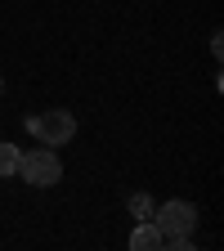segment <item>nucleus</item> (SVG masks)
<instances>
[{
	"label": "nucleus",
	"mask_w": 224,
	"mask_h": 251,
	"mask_svg": "<svg viewBox=\"0 0 224 251\" xmlns=\"http://www.w3.org/2000/svg\"><path fill=\"white\" fill-rule=\"evenodd\" d=\"M18 175H23V184H31V188H54V184L63 179V162H58L54 148H31V152L18 157Z\"/></svg>",
	"instance_id": "f257e3e1"
},
{
	"label": "nucleus",
	"mask_w": 224,
	"mask_h": 251,
	"mask_svg": "<svg viewBox=\"0 0 224 251\" xmlns=\"http://www.w3.org/2000/svg\"><path fill=\"white\" fill-rule=\"evenodd\" d=\"M27 130L36 135L45 148H58V144H68L76 135V117L68 108H50V112H36V117H27Z\"/></svg>",
	"instance_id": "f03ea898"
},
{
	"label": "nucleus",
	"mask_w": 224,
	"mask_h": 251,
	"mask_svg": "<svg viewBox=\"0 0 224 251\" xmlns=\"http://www.w3.org/2000/svg\"><path fill=\"white\" fill-rule=\"evenodd\" d=\"M152 225L162 229L166 238L193 233V229H198V206H193V202H184V198H175V202H162V206L152 211Z\"/></svg>",
	"instance_id": "7ed1b4c3"
},
{
	"label": "nucleus",
	"mask_w": 224,
	"mask_h": 251,
	"mask_svg": "<svg viewBox=\"0 0 224 251\" xmlns=\"http://www.w3.org/2000/svg\"><path fill=\"white\" fill-rule=\"evenodd\" d=\"M166 247V233L152 225V220H144V225L130 233V251H162Z\"/></svg>",
	"instance_id": "20e7f679"
},
{
	"label": "nucleus",
	"mask_w": 224,
	"mask_h": 251,
	"mask_svg": "<svg viewBox=\"0 0 224 251\" xmlns=\"http://www.w3.org/2000/svg\"><path fill=\"white\" fill-rule=\"evenodd\" d=\"M18 148L14 144H5V139H0V175H18Z\"/></svg>",
	"instance_id": "39448f33"
},
{
	"label": "nucleus",
	"mask_w": 224,
	"mask_h": 251,
	"mask_svg": "<svg viewBox=\"0 0 224 251\" xmlns=\"http://www.w3.org/2000/svg\"><path fill=\"white\" fill-rule=\"evenodd\" d=\"M130 211H135L139 220H152V211H157V206H152V198H148V193H135V198H130Z\"/></svg>",
	"instance_id": "423d86ee"
},
{
	"label": "nucleus",
	"mask_w": 224,
	"mask_h": 251,
	"mask_svg": "<svg viewBox=\"0 0 224 251\" xmlns=\"http://www.w3.org/2000/svg\"><path fill=\"white\" fill-rule=\"evenodd\" d=\"M0 94H5V76H0Z\"/></svg>",
	"instance_id": "0eeeda50"
}]
</instances>
